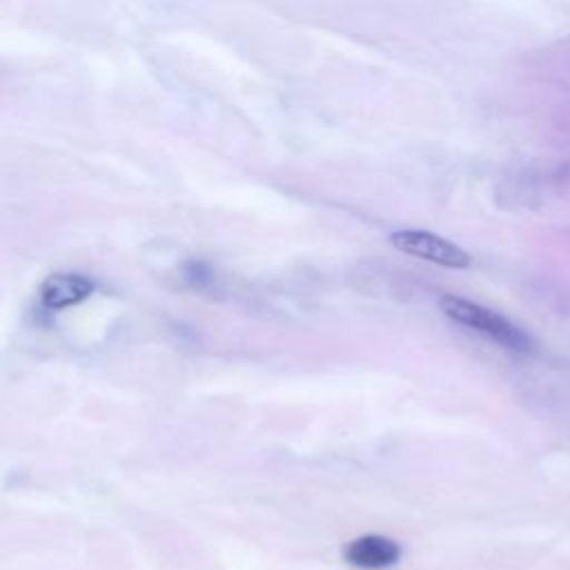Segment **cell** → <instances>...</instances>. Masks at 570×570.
Returning <instances> with one entry per match:
<instances>
[{
	"instance_id": "3957f363",
	"label": "cell",
	"mask_w": 570,
	"mask_h": 570,
	"mask_svg": "<svg viewBox=\"0 0 570 570\" xmlns=\"http://www.w3.org/2000/svg\"><path fill=\"white\" fill-rule=\"evenodd\" d=\"M343 559L358 570H385L401 559V546L383 534H363L343 548Z\"/></svg>"
},
{
	"instance_id": "6da1fadb",
	"label": "cell",
	"mask_w": 570,
	"mask_h": 570,
	"mask_svg": "<svg viewBox=\"0 0 570 570\" xmlns=\"http://www.w3.org/2000/svg\"><path fill=\"white\" fill-rule=\"evenodd\" d=\"M441 312L452 318L459 325H465L479 334H485L494 343H499L505 350L512 352H532L534 341L528 332H523L519 325H514L510 318L501 316L499 312H492L474 301L454 296V294H443L441 301Z\"/></svg>"
},
{
	"instance_id": "7a4b0ae2",
	"label": "cell",
	"mask_w": 570,
	"mask_h": 570,
	"mask_svg": "<svg viewBox=\"0 0 570 570\" xmlns=\"http://www.w3.org/2000/svg\"><path fill=\"white\" fill-rule=\"evenodd\" d=\"M390 243L392 247H396L407 256L430 261L452 269H465L472 263L470 254L463 247L425 229H394L390 234Z\"/></svg>"
},
{
	"instance_id": "277c9868",
	"label": "cell",
	"mask_w": 570,
	"mask_h": 570,
	"mask_svg": "<svg viewBox=\"0 0 570 570\" xmlns=\"http://www.w3.org/2000/svg\"><path fill=\"white\" fill-rule=\"evenodd\" d=\"M96 289V283L85 274L56 272L40 283V301L49 309H65L82 303Z\"/></svg>"
}]
</instances>
